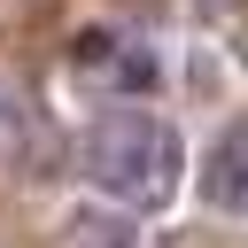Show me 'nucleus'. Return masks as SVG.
Listing matches in <instances>:
<instances>
[{"mask_svg":"<svg viewBox=\"0 0 248 248\" xmlns=\"http://www.w3.org/2000/svg\"><path fill=\"white\" fill-rule=\"evenodd\" d=\"M178 170H186V155H178V132L163 116H147V108L93 116V132H85V178L101 194H116L132 209H163L178 194Z\"/></svg>","mask_w":248,"mask_h":248,"instance_id":"nucleus-1","label":"nucleus"},{"mask_svg":"<svg viewBox=\"0 0 248 248\" xmlns=\"http://www.w3.org/2000/svg\"><path fill=\"white\" fill-rule=\"evenodd\" d=\"M202 202L225 217H248V124H232L202 163Z\"/></svg>","mask_w":248,"mask_h":248,"instance_id":"nucleus-2","label":"nucleus"},{"mask_svg":"<svg viewBox=\"0 0 248 248\" xmlns=\"http://www.w3.org/2000/svg\"><path fill=\"white\" fill-rule=\"evenodd\" d=\"M70 248H124V225H93V217H78V225H70Z\"/></svg>","mask_w":248,"mask_h":248,"instance_id":"nucleus-3","label":"nucleus"}]
</instances>
